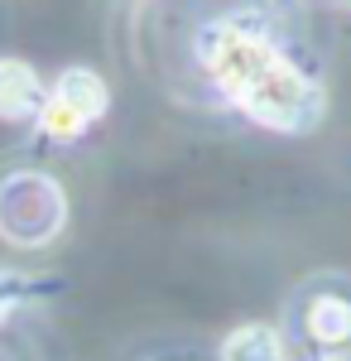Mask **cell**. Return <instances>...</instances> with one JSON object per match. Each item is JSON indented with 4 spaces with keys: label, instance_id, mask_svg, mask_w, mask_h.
<instances>
[{
    "label": "cell",
    "instance_id": "7",
    "mask_svg": "<svg viewBox=\"0 0 351 361\" xmlns=\"http://www.w3.org/2000/svg\"><path fill=\"white\" fill-rule=\"evenodd\" d=\"M39 279L34 275H20V270H0V323L15 313V308H25L29 299H39Z\"/></svg>",
    "mask_w": 351,
    "mask_h": 361
},
{
    "label": "cell",
    "instance_id": "1",
    "mask_svg": "<svg viewBox=\"0 0 351 361\" xmlns=\"http://www.w3.org/2000/svg\"><path fill=\"white\" fill-rule=\"evenodd\" d=\"M197 63L207 68L231 106L245 111L255 126L279 135H308L327 116V92L313 82L294 58L274 49L270 34L245 20H212L197 29Z\"/></svg>",
    "mask_w": 351,
    "mask_h": 361
},
{
    "label": "cell",
    "instance_id": "8",
    "mask_svg": "<svg viewBox=\"0 0 351 361\" xmlns=\"http://www.w3.org/2000/svg\"><path fill=\"white\" fill-rule=\"evenodd\" d=\"M308 361H351V347H342V352H313Z\"/></svg>",
    "mask_w": 351,
    "mask_h": 361
},
{
    "label": "cell",
    "instance_id": "2",
    "mask_svg": "<svg viewBox=\"0 0 351 361\" xmlns=\"http://www.w3.org/2000/svg\"><path fill=\"white\" fill-rule=\"evenodd\" d=\"M68 226V193L44 169H15L0 178V241L39 250Z\"/></svg>",
    "mask_w": 351,
    "mask_h": 361
},
{
    "label": "cell",
    "instance_id": "3",
    "mask_svg": "<svg viewBox=\"0 0 351 361\" xmlns=\"http://www.w3.org/2000/svg\"><path fill=\"white\" fill-rule=\"evenodd\" d=\"M49 102L39 68L25 58H0V121H34Z\"/></svg>",
    "mask_w": 351,
    "mask_h": 361
},
{
    "label": "cell",
    "instance_id": "5",
    "mask_svg": "<svg viewBox=\"0 0 351 361\" xmlns=\"http://www.w3.org/2000/svg\"><path fill=\"white\" fill-rule=\"evenodd\" d=\"M303 337L318 347V352H342L351 347V299L347 294H313L303 304Z\"/></svg>",
    "mask_w": 351,
    "mask_h": 361
},
{
    "label": "cell",
    "instance_id": "4",
    "mask_svg": "<svg viewBox=\"0 0 351 361\" xmlns=\"http://www.w3.org/2000/svg\"><path fill=\"white\" fill-rule=\"evenodd\" d=\"M49 97H54L58 106H68L87 130L111 111V87H106V78L92 73V68H63L58 82L49 87Z\"/></svg>",
    "mask_w": 351,
    "mask_h": 361
},
{
    "label": "cell",
    "instance_id": "6",
    "mask_svg": "<svg viewBox=\"0 0 351 361\" xmlns=\"http://www.w3.org/2000/svg\"><path fill=\"white\" fill-rule=\"evenodd\" d=\"M221 361H284V337L270 323H241L221 342Z\"/></svg>",
    "mask_w": 351,
    "mask_h": 361
}]
</instances>
